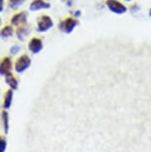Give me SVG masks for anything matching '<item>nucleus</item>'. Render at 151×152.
Masks as SVG:
<instances>
[{
    "label": "nucleus",
    "mask_w": 151,
    "mask_h": 152,
    "mask_svg": "<svg viewBox=\"0 0 151 152\" xmlns=\"http://www.w3.org/2000/svg\"><path fill=\"white\" fill-rule=\"evenodd\" d=\"M13 62L11 57H4L0 61V75L1 76H6L7 74L12 73Z\"/></svg>",
    "instance_id": "obj_6"
},
{
    "label": "nucleus",
    "mask_w": 151,
    "mask_h": 152,
    "mask_svg": "<svg viewBox=\"0 0 151 152\" xmlns=\"http://www.w3.org/2000/svg\"><path fill=\"white\" fill-rule=\"evenodd\" d=\"M30 32H31L30 26L27 24H25V25H22V26H19L17 28L15 33H16L17 39L20 40V41H24L25 38L30 34Z\"/></svg>",
    "instance_id": "obj_9"
},
{
    "label": "nucleus",
    "mask_w": 151,
    "mask_h": 152,
    "mask_svg": "<svg viewBox=\"0 0 151 152\" xmlns=\"http://www.w3.org/2000/svg\"><path fill=\"white\" fill-rule=\"evenodd\" d=\"M44 1H48V0H44Z\"/></svg>",
    "instance_id": "obj_24"
},
{
    "label": "nucleus",
    "mask_w": 151,
    "mask_h": 152,
    "mask_svg": "<svg viewBox=\"0 0 151 152\" xmlns=\"http://www.w3.org/2000/svg\"><path fill=\"white\" fill-rule=\"evenodd\" d=\"M79 25V20L74 17H67L58 24L59 30L66 34H71Z\"/></svg>",
    "instance_id": "obj_1"
},
{
    "label": "nucleus",
    "mask_w": 151,
    "mask_h": 152,
    "mask_svg": "<svg viewBox=\"0 0 151 152\" xmlns=\"http://www.w3.org/2000/svg\"><path fill=\"white\" fill-rule=\"evenodd\" d=\"M105 5L109 8L110 12L117 14V15H121L127 12V7L122 2L118 1V0H107Z\"/></svg>",
    "instance_id": "obj_4"
},
{
    "label": "nucleus",
    "mask_w": 151,
    "mask_h": 152,
    "mask_svg": "<svg viewBox=\"0 0 151 152\" xmlns=\"http://www.w3.org/2000/svg\"><path fill=\"white\" fill-rule=\"evenodd\" d=\"M31 66V58L28 56V54H23L18 57L14 64V70L17 74H22L25 71L28 70Z\"/></svg>",
    "instance_id": "obj_2"
},
{
    "label": "nucleus",
    "mask_w": 151,
    "mask_h": 152,
    "mask_svg": "<svg viewBox=\"0 0 151 152\" xmlns=\"http://www.w3.org/2000/svg\"><path fill=\"white\" fill-rule=\"evenodd\" d=\"M28 20V12L26 11H21L18 12L11 17L10 19V25H12L13 27H19L22 25L27 24Z\"/></svg>",
    "instance_id": "obj_5"
},
{
    "label": "nucleus",
    "mask_w": 151,
    "mask_h": 152,
    "mask_svg": "<svg viewBox=\"0 0 151 152\" xmlns=\"http://www.w3.org/2000/svg\"><path fill=\"white\" fill-rule=\"evenodd\" d=\"M72 15H73V17L74 18H80V17L82 16V11L81 10H75V11H73L72 12Z\"/></svg>",
    "instance_id": "obj_17"
},
{
    "label": "nucleus",
    "mask_w": 151,
    "mask_h": 152,
    "mask_svg": "<svg viewBox=\"0 0 151 152\" xmlns=\"http://www.w3.org/2000/svg\"><path fill=\"white\" fill-rule=\"evenodd\" d=\"M4 79H5V83L8 85V87H9L11 90L15 91L18 88V85H19L18 80L13 76L12 73H9V74H7L6 76H4Z\"/></svg>",
    "instance_id": "obj_10"
},
{
    "label": "nucleus",
    "mask_w": 151,
    "mask_h": 152,
    "mask_svg": "<svg viewBox=\"0 0 151 152\" xmlns=\"http://www.w3.org/2000/svg\"><path fill=\"white\" fill-rule=\"evenodd\" d=\"M4 1L5 0H0V13L3 12L4 10Z\"/></svg>",
    "instance_id": "obj_19"
},
{
    "label": "nucleus",
    "mask_w": 151,
    "mask_h": 152,
    "mask_svg": "<svg viewBox=\"0 0 151 152\" xmlns=\"http://www.w3.org/2000/svg\"><path fill=\"white\" fill-rule=\"evenodd\" d=\"M28 49L32 54H39L43 50V41L38 37H33L28 43Z\"/></svg>",
    "instance_id": "obj_7"
},
{
    "label": "nucleus",
    "mask_w": 151,
    "mask_h": 152,
    "mask_svg": "<svg viewBox=\"0 0 151 152\" xmlns=\"http://www.w3.org/2000/svg\"><path fill=\"white\" fill-rule=\"evenodd\" d=\"M130 10H131V12H137V10H139V6L138 5H132L131 7H130Z\"/></svg>",
    "instance_id": "obj_18"
},
{
    "label": "nucleus",
    "mask_w": 151,
    "mask_h": 152,
    "mask_svg": "<svg viewBox=\"0 0 151 152\" xmlns=\"http://www.w3.org/2000/svg\"><path fill=\"white\" fill-rule=\"evenodd\" d=\"M20 51H21V47H20L19 45H13L12 47H10L9 52H10L11 55L14 56V55H17Z\"/></svg>",
    "instance_id": "obj_16"
},
{
    "label": "nucleus",
    "mask_w": 151,
    "mask_h": 152,
    "mask_svg": "<svg viewBox=\"0 0 151 152\" xmlns=\"http://www.w3.org/2000/svg\"><path fill=\"white\" fill-rule=\"evenodd\" d=\"M7 146V141L4 135L0 136V152H5Z\"/></svg>",
    "instance_id": "obj_15"
},
{
    "label": "nucleus",
    "mask_w": 151,
    "mask_h": 152,
    "mask_svg": "<svg viewBox=\"0 0 151 152\" xmlns=\"http://www.w3.org/2000/svg\"><path fill=\"white\" fill-rule=\"evenodd\" d=\"M54 22L53 19L49 15H41L37 20V27L36 30L39 33H45L53 28Z\"/></svg>",
    "instance_id": "obj_3"
},
{
    "label": "nucleus",
    "mask_w": 151,
    "mask_h": 152,
    "mask_svg": "<svg viewBox=\"0 0 151 152\" xmlns=\"http://www.w3.org/2000/svg\"><path fill=\"white\" fill-rule=\"evenodd\" d=\"M13 34H14V28L12 25H5L0 30V38L8 39L10 37H12Z\"/></svg>",
    "instance_id": "obj_12"
},
{
    "label": "nucleus",
    "mask_w": 151,
    "mask_h": 152,
    "mask_svg": "<svg viewBox=\"0 0 151 152\" xmlns=\"http://www.w3.org/2000/svg\"><path fill=\"white\" fill-rule=\"evenodd\" d=\"M49 8H51V4L49 2L44 1V0H33L29 6L30 11H33V12H36V11L39 10L49 9Z\"/></svg>",
    "instance_id": "obj_8"
},
{
    "label": "nucleus",
    "mask_w": 151,
    "mask_h": 152,
    "mask_svg": "<svg viewBox=\"0 0 151 152\" xmlns=\"http://www.w3.org/2000/svg\"><path fill=\"white\" fill-rule=\"evenodd\" d=\"M1 120H2V125H3V129L5 134L9 132V114H8L6 110H3L1 113Z\"/></svg>",
    "instance_id": "obj_13"
},
{
    "label": "nucleus",
    "mask_w": 151,
    "mask_h": 152,
    "mask_svg": "<svg viewBox=\"0 0 151 152\" xmlns=\"http://www.w3.org/2000/svg\"><path fill=\"white\" fill-rule=\"evenodd\" d=\"M13 96L14 91L13 90H8L4 96V100H3V110H9L12 105V100H13Z\"/></svg>",
    "instance_id": "obj_11"
},
{
    "label": "nucleus",
    "mask_w": 151,
    "mask_h": 152,
    "mask_svg": "<svg viewBox=\"0 0 151 152\" xmlns=\"http://www.w3.org/2000/svg\"><path fill=\"white\" fill-rule=\"evenodd\" d=\"M124 1H126V2H130V1H132V0H124Z\"/></svg>",
    "instance_id": "obj_22"
},
{
    "label": "nucleus",
    "mask_w": 151,
    "mask_h": 152,
    "mask_svg": "<svg viewBox=\"0 0 151 152\" xmlns=\"http://www.w3.org/2000/svg\"><path fill=\"white\" fill-rule=\"evenodd\" d=\"M0 25H1V18H0Z\"/></svg>",
    "instance_id": "obj_23"
},
{
    "label": "nucleus",
    "mask_w": 151,
    "mask_h": 152,
    "mask_svg": "<svg viewBox=\"0 0 151 152\" xmlns=\"http://www.w3.org/2000/svg\"><path fill=\"white\" fill-rule=\"evenodd\" d=\"M67 5L69 7H72L73 6V0H68V1H67Z\"/></svg>",
    "instance_id": "obj_20"
},
{
    "label": "nucleus",
    "mask_w": 151,
    "mask_h": 152,
    "mask_svg": "<svg viewBox=\"0 0 151 152\" xmlns=\"http://www.w3.org/2000/svg\"><path fill=\"white\" fill-rule=\"evenodd\" d=\"M26 0H8V6L10 9L12 10H17L20 6L24 4V2Z\"/></svg>",
    "instance_id": "obj_14"
},
{
    "label": "nucleus",
    "mask_w": 151,
    "mask_h": 152,
    "mask_svg": "<svg viewBox=\"0 0 151 152\" xmlns=\"http://www.w3.org/2000/svg\"><path fill=\"white\" fill-rule=\"evenodd\" d=\"M149 16L151 17V8H150V9H149Z\"/></svg>",
    "instance_id": "obj_21"
}]
</instances>
